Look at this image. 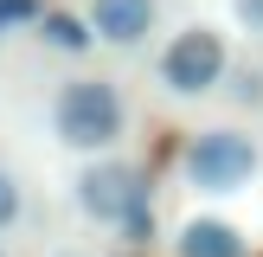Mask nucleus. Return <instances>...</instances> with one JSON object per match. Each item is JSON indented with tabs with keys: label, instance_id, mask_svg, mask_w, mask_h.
<instances>
[{
	"label": "nucleus",
	"instance_id": "1",
	"mask_svg": "<svg viewBox=\"0 0 263 257\" xmlns=\"http://www.w3.org/2000/svg\"><path fill=\"white\" fill-rule=\"evenodd\" d=\"M51 122H58V141H71V148H109L122 135V97L103 77H77L58 90Z\"/></svg>",
	"mask_w": 263,
	"mask_h": 257
},
{
	"label": "nucleus",
	"instance_id": "2",
	"mask_svg": "<svg viewBox=\"0 0 263 257\" xmlns=\"http://www.w3.org/2000/svg\"><path fill=\"white\" fill-rule=\"evenodd\" d=\"M77 206H84L97 225H122L128 238H148L154 212H148V193H141V174L122 161H103L77 180Z\"/></svg>",
	"mask_w": 263,
	"mask_h": 257
},
{
	"label": "nucleus",
	"instance_id": "3",
	"mask_svg": "<svg viewBox=\"0 0 263 257\" xmlns=\"http://www.w3.org/2000/svg\"><path fill=\"white\" fill-rule=\"evenodd\" d=\"M257 174V141L238 135V128H212L186 148V180L199 193H231Z\"/></svg>",
	"mask_w": 263,
	"mask_h": 257
},
{
	"label": "nucleus",
	"instance_id": "4",
	"mask_svg": "<svg viewBox=\"0 0 263 257\" xmlns=\"http://www.w3.org/2000/svg\"><path fill=\"white\" fill-rule=\"evenodd\" d=\"M218 71H225V45H218L212 26H186V32L167 45V58H161V84L174 90V97H199V90H212Z\"/></svg>",
	"mask_w": 263,
	"mask_h": 257
},
{
	"label": "nucleus",
	"instance_id": "5",
	"mask_svg": "<svg viewBox=\"0 0 263 257\" xmlns=\"http://www.w3.org/2000/svg\"><path fill=\"white\" fill-rule=\"evenodd\" d=\"M90 32L109 45H135L154 32V0H90Z\"/></svg>",
	"mask_w": 263,
	"mask_h": 257
},
{
	"label": "nucleus",
	"instance_id": "6",
	"mask_svg": "<svg viewBox=\"0 0 263 257\" xmlns=\"http://www.w3.org/2000/svg\"><path fill=\"white\" fill-rule=\"evenodd\" d=\"M180 257H244V244L225 218H193L180 231Z\"/></svg>",
	"mask_w": 263,
	"mask_h": 257
},
{
	"label": "nucleus",
	"instance_id": "7",
	"mask_svg": "<svg viewBox=\"0 0 263 257\" xmlns=\"http://www.w3.org/2000/svg\"><path fill=\"white\" fill-rule=\"evenodd\" d=\"M45 39H51V45H64V51H77L90 32H84L77 20H64V13H51V20H45Z\"/></svg>",
	"mask_w": 263,
	"mask_h": 257
},
{
	"label": "nucleus",
	"instance_id": "8",
	"mask_svg": "<svg viewBox=\"0 0 263 257\" xmlns=\"http://www.w3.org/2000/svg\"><path fill=\"white\" fill-rule=\"evenodd\" d=\"M13 212H20V187L0 174V225H13Z\"/></svg>",
	"mask_w": 263,
	"mask_h": 257
},
{
	"label": "nucleus",
	"instance_id": "9",
	"mask_svg": "<svg viewBox=\"0 0 263 257\" xmlns=\"http://www.w3.org/2000/svg\"><path fill=\"white\" fill-rule=\"evenodd\" d=\"M39 13V0H0V26H13V20H32Z\"/></svg>",
	"mask_w": 263,
	"mask_h": 257
},
{
	"label": "nucleus",
	"instance_id": "10",
	"mask_svg": "<svg viewBox=\"0 0 263 257\" xmlns=\"http://www.w3.org/2000/svg\"><path fill=\"white\" fill-rule=\"evenodd\" d=\"M231 13H238L251 32H263V0H231Z\"/></svg>",
	"mask_w": 263,
	"mask_h": 257
}]
</instances>
